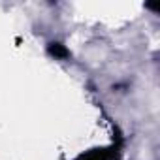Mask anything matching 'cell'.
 I'll return each instance as SVG.
<instances>
[{"label": "cell", "instance_id": "7a4b0ae2", "mask_svg": "<svg viewBox=\"0 0 160 160\" xmlns=\"http://www.w3.org/2000/svg\"><path fill=\"white\" fill-rule=\"evenodd\" d=\"M47 51H49V55L55 57V58H66V57H70V51H68L62 43H49Z\"/></svg>", "mask_w": 160, "mask_h": 160}, {"label": "cell", "instance_id": "6da1fadb", "mask_svg": "<svg viewBox=\"0 0 160 160\" xmlns=\"http://www.w3.org/2000/svg\"><path fill=\"white\" fill-rule=\"evenodd\" d=\"M113 156H115V149H92L77 156L75 160H111Z\"/></svg>", "mask_w": 160, "mask_h": 160}]
</instances>
